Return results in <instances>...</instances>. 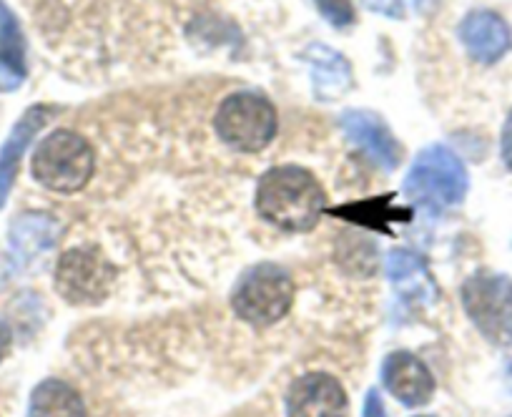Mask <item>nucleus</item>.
I'll list each match as a JSON object with an SVG mask.
<instances>
[{
    "mask_svg": "<svg viewBox=\"0 0 512 417\" xmlns=\"http://www.w3.org/2000/svg\"><path fill=\"white\" fill-rule=\"evenodd\" d=\"M387 277H390L392 287H397L405 294H435V284H432V274L422 257H417L410 249H392L387 254Z\"/></svg>",
    "mask_w": 512,
    "mask_h": 417,
    "instance_id": "nucleus-16",
    "label": "nucleus"
},
{
    "mask_svg": "<svg viewBox=\"0 0 512 417\" xmlns=\"http://www.w3.org/2000/svg\"><path fill=\"white\" fill-rule=\"evenodd\" d=\"M48 111L43 106H33L21 116L16 126H13L11 136L6 139L3 149H0V209L6 206L8 194H11L13 184H16L18 166H21L23 154L31 146L33 136L46 126Z\"/></svg>",
    "mask_w": 512,
    "mask_h": 417,
    "instance_id": "nucleus-13",
    "label": "nucleus"
},
{
    "mask_svg": "<svg viewBox=\"0 0 512 417\" xmlns=\"http://www.w3.org/2000/svg\"><path fill=\"white\" fill-rule=\"evenodd\" d=\"M302 58L312 73V88L319 101H334L352 88V66L334 48L314 43L304 51Z\"/></svg>",
    "mask_w": 512,
    "mask_h": 417,
    "instance_id": "nucleus-12",
    "label": "nucleus"
},
{
    "mask_svg": "<svg viewBox=\"0 0 512 417\" xmlns=\"http://www.w3.org/2000/svg\"><path fill=\"white\" fill-rule=\"evenodd\" d=\"M56 292L68 304H98L116 284V267L96 247L68 249L56 264Z\"/></svg>",
    "mask_w": 512,
    "mask_h": 417,
    "instance_id": "nucleus-7",
    "label": "nucleus"
},
{
    "mask_svg": "<svg viewBox=\"0 0 512 417\" xmlns=\"http://www.w3.org/2000/svg\"><path fill=\"white\" fill-rule=\"evenodd\" d=\"M382 385L407 407H422L435 395L430 367L412 352H392L382 365Z\"/></svg>",
    "mask_w": 512,
    "mask_h": 417,
    "instance_id": "nucleus-10",
    "label": "nucleus"
},
{
    "mask_svg": "<svg viewBox=\"0 0 512 417\" xmlns=\"http://www.w3.org/2000/svg\"><path fill=\"white\" fill-rule=\"evenodd\" d=\"M500 154L502 161H505L507 169L512 171V109L507 114L505 126H502V136H500Z\"/></svg>",
    "mask_w": 512,
    "mask_h": 417,
    "instance_id": "nucleus-20",
    "label": "nucleus"
},
{
    "mask_svg": "<svg viewBox=\"0 0 512 417\" xmlns=\"http://www.w3.org/2000/svg\"><path fill=\"white\" fill-rule=\"evenodd\" d=\"M0 63L26 73V41L11 8L0 0Z\"/></svg>",
    "mask_w": 512,
    "mask_h": 417,
    "instance_id": "nucleus-17",
    "label": "nucleus"
},
{
    "mask_svg": "<svg viewBox=\"0 0 512 417\" xmlns=\"http://www.w3.org/2000/svg\"><path fill=\"white\" fill-rule=\"evenodd\" d=\"M294 279L279 264L262 262L246 269L231 292V309L251 327H272L294 304Z\"/></svg>",
    "mask_w": 512,
    "mask_h": 417,
    "instance_id": "nucleus-2",
    "label": "nucleus"
},
{
    "mask_svg": "<svg viewBox=\"0 0 512 417\" xmlns=\"http://www.w3.org/2000/svg\"><path fill=\"white\" fill-rule=\"evenodd\" d=\"M460 41L472 61L492 66L512 48V33L497 13L475 11L460 23Z\"/></svg>",
    "mask_w": 512,
    "mask_h": 417,
    "instance_id": "nucleus-11",
    "label": "nucleus"
},
{
    "mask_svg": "<svg viewBox=\"0 0 512 417\" xmlns=\"http://www.w3.org/2000/svg\"><path fill=\"white\" fill-rule=\"evenodd\" d=\"M28 417H86V405L68 382L43 380L33 390Z\"/></svg>",
    "mask_w": 512,
    "mask_h": 417,
    "instance_id": "nucleus-15",
    "label": "nucleus"
},
{
    "mask_svg": "<svg viewBox=\"0 0 512 417\" xmlns=\"http://www.w3.org/2000/svg\"><path fill=\"white\" fill-rule=\"evenodd\" d=\"M510 382H512V365H510Z\"/></svg>",
    "mask_w": 512,
    "mask_h": 417,
    "instance_id": "nucleus-24",
    "label": "nucleus"
},
{
    "mask_svg": "<svg viewBox=\"0 0 512 417\" xmlns=\"http://www.w3.org/2000/svg\"><path fill=\"white\" fill-rule=\"evenodd\" d=\"M23 78H26V73L16 71V68L6 66V63H0V91H13V88L21 86Z\"/></svg>",
    "mask_w": 512,
    "mask_h": 417,
    "instance_id": "nucleus-21",
    "label": "nucleus"
},
{
    "mask_svg": "<svg viewBox=\"0 0 512 417\" xmlns=\"http://www.w3.org/2000/svg\"><path fill=\"white\" fill-rule=\"evenodd\" d=\"M339 124L347 139L384 171H392L402 164V146L397 144L395 134L384 124L382 116L364 109H349L344 111Z\"/></svg>",
    "mask_w": 512,
    "mask_h": 417,
    "instance_id": "nucleus-8",
    "label": "nucleus"
},
{
    "mask_svg": "<svg viewBox=\"0 0 512 417\" xmlns=\"http://www.w3.org/2000/svg\"><path fill=\"white\" fill-rule=\"evenodd\" d=\"M256 214L282 232L304 234L319 224L327 194L312 171L302 166H274L259 179L254 194Z\"/></svg>",
    "mask_w": 512,
    "mask_h": 417,
    "instance_id": "nucleus-1",
    "label": "nucleus"
},
{
    "mask_svg": "<svg viewBox=\"0 0 512 417\" xmlns=\"http://www.w3.org/2000/svg\"><path fill=\"white\" fill-rule=\"evenodd\" d=\"M407 3H410V0H364V6H367L369 11L387 18H405Z\"/></svg>",
    "mask_w": 512,
    "mask_h": 417,
    "instance_id": "nucleus-19",
    "label": "nucleus"
},
{
    "mask_svg": "<svg viewBox=\"0 0 512 417\" xmlns=\"http://www.w3.org/2000/svg\"><path fill=\"white\" fill-rule=\"evenodd\" d=\"M277 109L267 96L254 91H239L219 103L214 116V131L229 149L241 154H256L267 149L277 136Z\"/></svg>",
    "mask_w": 512,
    "mask_h": 417,
    "instance_id": "nucleus-5",
    "label": "nucleus"
},
{
    "mask_svg": "<svg viewBox=\"0 0 512 417\" xmlns=\"http://www.w3.org/2000/svg\"><path fill=\"white\" fill-rule=\"evenodd\" d=\"M467 169L460 156L442 144H432L417 154L405 179V196L415 204L427 206L432 212H440L447 206H455L465 199Z\"/></svg>",
    "mask_w": 512,
    "mask_h": 417,
    "instance_id": "nucleus-4",
    "label": "nucleus"
},
{
    "mask_svg": "<svg viewBox=\"0 0 512 417\" xmlns=\"http://www.w3.org/2000/svg\"><path fill=\"white\" fill-rule=\"evenodd\" d=\"M8 347H11V330H8L6 322L0 320V362H3V357H6Z\"/></svg>",
    "mask_w": 512,
    "mask_h": 417,
    "instance_id": "nucleus-23",
    "label": "nucleus"
},
{
    "mask_svg": "<svg viewBox=\"0 0 512 417\" xmlns=\"http://www.w3.org/2000/svg\"><path fill=\"white\" fill-rule=\"evenodd\" d=\"M362 417H387V410H384V402L377 390H369L367 397H364Z\"/></svg>",
    "mask_w": 512,
    "mask_h": 417,
    "instance_id": "nucleus-22",
    "label": "nucleus"
},
{
    "mask_svg": "<svg viewBox=\"0 0 512 417\" xmlns=\"http://www.w3.org/2000/svg\"><path fill=\"white\" fill-rule=\"evenodd\" d=\"M96 169V154L81 134L58 129L48 134L33 154V179L56 194H76L86 189Z\"/></svg>",
    "mask_w": 512,
    "mask_h": 417,
    "instance_id": "nucleus-3",
    "label": "nucleus"
},
{
    "mask_svg": "<svg viewBox=\"0 0 512 417\" xmlns=\"http://www.w3.org/2000/svg\"><path fill=\"white\" fill-rule=\"evenodd\" d=\"M347 407L344 387L324 372L299 377L287 392L289 417H344Z\"/></svg>",
    "mask_w": 512,
    "mask_h": 417,
    "instance_id": "nucleus-9",
    "label": "nucleus"
},
{
    "mask_svg": "<svg viewBox=\"0 0 512 417\" xmlns=\"http://www.w3.org/2000/svg\"><path fill=\"white\" fill-rule=\"evenodd\" d=\"M324 18H327L329 26L334 28H347L357 21V13H354L352 0H314Z\"/></svg>",
    "mask_w": 512,
    "mask_h": 417,
    "instance_id": "nucleus-18",
    "label": "nucleus"
},
{
    "mask_svg": "<svg viewBox=\"0 0 512 417\" xmlns=\"http://www.w3.org/2000/svg\"><path fill=\"white\" fill-rule=\"evenodd\" d=\"M58 239V222L48 214H23L13 222L11 237V254L21 267L36 262L41 254H46L48 249L56 244Z\"/></svg>",
    "mask_w": 512,
    "mask_h": 417,
    "instance_id": "nucleus-14",
    "label": "nucleus"
},
{
    "mask_svg": "<svg viewBox=\"0 0 512 417\" xmlns=\"http://www.w3.org/2000/svg\"><path fill=\"white\" fill-rule=\"evenodd\" d=\"M462 307L492 345H512V279L480 272L462 284Z\"/></svg>",
    "mask_w": 512,
    "mask_h": 417,
    "instance_id": "nucleus-6",
    "label": "nucleus"
}]
</instances>
